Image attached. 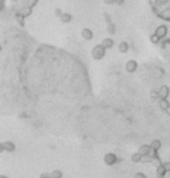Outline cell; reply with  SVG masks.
I'll return each instance as SVG.
<instances>
[{
	"instance_id": "cell-6",
	"label": "cell",
	"mask_w": 170,
	"mask_h": 178,
	"mask_svg": "<svg viewBox=\"0 0 170 178\" xmlns=\"http://www.w3.org/2000/svg\"><path fill=\"white\" fill-rule=\"evenodd\" d=\"M170 94V88L167 86H161L158 88V95H160V99H167Z\"/></svg>"
},
{
	"instance_id": "cell-24",
	"label": "cell",
	"mask_w": 170,
	"mask_h": 178,
	"mask_svg": "<svg viewBox=\"0 0 170 178\" xmlns=\"http://www.w3.org/2000/svg\"><path fill=\"white\" fill-rule=\"evenodd\" d=\"M150 98L152 99H158L160 100V95H158V91H150Z\"/></svg>"
},
{
	"instance_id": "cell-17",
	"label": "cell",
	"mask_w": 170,
	"mask_h": 178,
	"mask_svg": "<svg viewBox=\"0 0 170 178\" xmlns=\"http://www.w3.org/2000/svg\"><path fill=\"white\" fill-rule=\"evenodd\" d=\"M50 177L52 178H62L63 177V173H62L59 169H56V170H53V172L50 173Z\"/></svg>"
},
{
	"instance_id": "cell-10",
	"label": "cell",
	"mask_w": 170,
	"mask_h": 178,
	"mask_svg": "<svg viewBox=\"0 0 170 178\" xmlns=\"http://www.w3.org/2000/svg\"><path fill=\"white\" fill-rule=\"evenodd\" d=\"M128 50H129V44L127 41H121L119 44V52L124 54V53H128Z\"/></svg>"
},
{
	"instance_id": "cell-12",
	"label": "cell",
	"mask_w": 170,
	"mask_h": 178,
	"mask_svg": "<svg viewBox=\"0 0 170 178\" xmlns=\"http://www.w3.org/2000/svg\"><path fill=\"white\" fill-rule=\"evenodd\" d=\"M158 104H160V108L162 109V111H166L170 107V103L167 102V99H160L158 100Z\"/></svg>"
},
{
	"instance_id": "cell-2",
	"label": "cell",
	"mask_w": 170,
	"mask_h": 178,
	"mask_svg": "<svg viewBox=\"0 0 170 178\" xmlns=\"http://www.w3.org/2000/svg\"><path fill=\"white\" fill-rule=\"evenodd\" d=\"M104 164L108 166H114L115 164H118V156L115 153H107L104 156Z\"/></svg>"
},
{
	"instance_id": "cell-14",
	"label": "cell",
	"mask_w": 170,
	"mask_h": 178,
	"mask_svg": "<svg viewBox=\"0 0 170 178\" xmlns=\"http://www.w3.org/2000/svg\"><path fill=\"white\" fill-rule=\"evenodd\" d=\"M141 160H142V156L139 153V152H136V153H133L132 156H131V161H132V162H135V164L141 162Z\"/></svg>"
},
{
	"instance_id": "cell-1",
	"label": "cell",
	"mask_w": 170,
	"mask_h": 178,
	"mask_svg": "<svg viewBox=\"0 0 170 178\" xmlns=\"http://www.w3.org/2000/svg\"><path fill=\"white\" fill-rule=\"evenodd\" d=\"M91 56H92V58L95 59V61H100V59H103L105 56V49L102 45H95V46L92 48V50H91Z\"/></svg>"
},
{
	"instance_id": "cell-23",
	"label": "cell",
	"mask_w": 170,
	"mask_h": 178,
	"mask_svg": "<svg viewBox=\"0 0 170 178\" xmlns=\"http://www.w3.org/2000/svg\"><path fill=\"white\" fill-rule=\"evenodd\" d=\"M103 17H104V20H105V22H107V24H111V22H112L111 16H109L107 12H104V13H103Z\"/></svg>"
},
{
	"instance_id": "cell-11",
	"label": "cell",
	"mask_w": 170,
	"mask_h": 178,
	"mask_svg": "<svg viewBox=\"0 0 170 178\" xmlns=\"http://www.w3.org/2000/svg\"><path fill=\"white\" fill-rule=\"evenodd\" d=\"M161 147H162V144H161L160 140H153L150 143V148L153 152H158V150L161 149Z\"/></svg>"
},
{
	"instance_id": "cell-22",
	"label": "cell",
	"mask_w": 170,
	"mask_h": 178,
	"mask_svg": "<svg viewBox=\"0 0 170 178\" xmlns=\"http://www.w3.org/2000/svg\"><path fill=\"white\" fill-rule=\"evenodd\" d=\"M161 41V38L158 37V36H156V35H152L150 36V42H153V44H158Z\"/></svg>"
},
{
	"instance_id": "cell-15",
	"label": "cell",
	"mask_w": 170,
	"mask_h": 178,
	"mask_svg": "<svg viewBox=\"0 0 170 178\" xmlns=\"http://www.w3.org/2000/svg\"><path fill=\"white\" fill-rule=\"evenodd\" d=\"M71 19H73V17H71L70 13H62V15L59 16V20H61L62 22H70Z\"/></svg>"
},
{
	"instance_id": "cell-9",
	"label": "cell",
	"mask_w": 170,
	"mask_h": 178,
	"mask_svg": "<svg viewBox=\"0 0 170 178\" xmlns=\"http://www.w3.org/2000/svg\"><path fill=\"white\" fill-rule=\"evenodd\" d=\"M100 45H102V46L104 48L105 50H107V49H111V48L114 46V40H112L111 37H105L104 40L102 41V44H100Z\"/></svg>"
},
{
	"instance_id": "cell-5",
	"label": "cell",
	"mask_w": 170,
	"mask_h": 178,
	"mask_svg": "<svg viewBox=\"0 0 170 178\" xmlns=\"http://www.w3.org/2000/svg\"><path fill=\"white\" fill-rule=\"evenodd\" d=\"M137 67H139V63H137L135 59H129V61L125 63V70H127L128 73H135L137 70Z\"/></svg>"
},
{
	"instance_id": "cell-7",
	"label": "cell",
	"mask_w": 170,
	"mask_h": 178,
	"mask_svg": "<svg viewBox=\"0 0 170 178\" xmlns=\"http://www.w3.org/2000/svg\"><path fill=\"white\" fill-rule=\"evenodd\" d=\"M80 36L83 37V40L90 41V40H92L94 33H92V31H91V29H88V28H83V29H82V32H80Z\"/></svg>"
},
{
	"instance_id": "cell-21",
	"label": "cell",
	"mask_w": 170,
	"mask_h": 178,
	"mask_svg": "<svg viewBox=\"0 0 170 178\" xmlns=\"http://www.w3.org/2000/svg\"><path fill=\"white\" fill-rule=\"evenodd\" d=\"M38 0H28L27 1V7H29V8H33L34 5H37Z\"/></svg>"
},
{
	"instance_id": "cell-31",
	"label": "cell",
	"mask_w": 170,
	"mask_h": 178,
	"mask_svg": "<svg viewBox=\"0 0 170 178\" xmlns=\"http://www.w3.org/2000/svg\"><path fill=\"white\" fill-rule=\"evenodd\" d=\"M0 178H8L7 175H0Z\"/></svg>"
},
{
	"instance_id": "cell-16",
	"label": "cell",
	"mask_w": 170,
	"mask_h": 178,
	"mask_svg": "<svg viewBox=\"0 0 170 178\" xmlns=\"http://www.w3.org/2000/svg\"><path fill=\"white\" fill-rule=\"evenodd\" d=\"M32 13V8H29V7H27V8H22L21 11L19 12L20 16H22V17H27V16H29Z\"/></svg>"
},
{
	"instance_id": "cell-3",
	"label": "cell",
	"mask_w": 170,
	"mask_h": 178,
	"mask_svg": "<svg viewBox=\"0 0 170 178\" xmlns=\"http://www.w3.org/2000/svg\"><path fill=\"white\" fill-rule=\"evenodd\" d=\"M16 145L12 141H4V143L0 144V152H15Z\"/></svg>"
},
{
	"instance_id": "cell-19",
	"label": "cell",
	"mask_w": 170,
	"mask_h": 178,
	"mask_svg": "<svg viewBox=\"0 0 170 178\" xmlns=\"http://www.w3.org/2000/svg\"><path fill=\"white\" fill-rule=\"evenodd\" d=\"M152 164H153V165L156 166V168H160L161 165H162V161H161V158L160 157H153V160H152Z\"/></svg>"
},
{
	"instance_id": "cell-26",
	"label": "cell",
	"mask_w": 170,
	"mask_h": 178,
	"mask_svg": "<svg viewBox=\"0 0 170 178\" xmlns=\"http://www.w3.org/2000/svg\"><path fill=\"white\" fill-rule=\"evenodd\" d=\"M162 165H164V168L166 169V172L169 173L170 172V161H166V162H164Z\"/></svg>"
},
{
	"instance_id": "cell-25",
	"label": "cell",
	"mask_w": 170,
	"mask_h": 178,
	"mask_svg": "<svg viewBox=\"0 0 170 178\" xmlns=\"http://www.w3.org/2000/svg\"><path fill=\"white\" fill-rule=\"evenodd\" d=\"M133 178H146V175L144 174V173H141V172H137Z\"/></svg>"
},
{
	"instance_id": "cell-13",
	"label": "cell",
	"mask_w": 170,
	"mask_h": 178,
	"mask_svg": "<svg viewBox=\"0 0 170 178\" xmlns=\"http://www.w3.org/2000/svg\"><path fill=\"white\" fill-rule=\"evenodd\" d=\"M157 169V172H156V175H157V178H164L165 174H166V169L164 168V165H161L160 168H156Z\"/></svg>"
},
{
	"instance_id": "cell-30",
	"label": "cell",
	"mask_w": 170,
	"mask_h": 178,
	"mask_svg": "<svg viewBox=\"0 0 170 178\" xmlns=\"http://www.w3.org/2000/svg\"><path fill=\"white\" fill-rule=\"evenodd\" d=\"M165 112H166V113H167V115H169V116H170V107H169V108H167V109H166V111H165Z\"/></svg>"
},
{
	"instance_id": "cell-27",
	"label": "cell",
	"mask_w": 170,
	"mask_h": 178,
	"mask_svg": "<svg viewBox=\"0 0 170 178\" xmlns=\"http://www.w3.org/2000/svg\"><path fill=\"white\" fill-rule=\"evenodd\" d=\"M104 1V4H108V5H111V4H116V0H103Z\"/></svg>"
},
{
	"instance_id": "cell-20",
	"label": "cell",
	"mask_w": 170,
	"mask_h": 178,
	"mask_svg": "<svg viewBox=\"0 0 170 178\" xmlns=\"http://www.w3.org/2000/svg\"><path fill=\"white\" fill-rule=\"evenodd\" d=\"M152 160H153V157L149 154V156H142V160H141V162H145V164H148V162H150L152 164Z\"/></svg>"
},
{
	"instance_id": "cell-8",
	"label": "cell",
	"mask_w": 170,
	"mask_h": 178,
	"mask_svg": "<svg viewBox=\"0 0 170 178\" xmlns=\"http://www.w3.org/2000/svg\"><path fill=\"white\" fill-rule=\"evenodd\" d=\"M139 153L141 154V156H149V154L152 153V148L150 145H148V144H144V145H141L139 149Z\"/></svg>"
},
{
	"instance_id": "cell-18",
	"label": "cell",
	"mask_w": 170,
	"mask_h": 178,
	"mask_svg": "<svg viewBox=\"0 0 170 178\" xmlns=\"http://www.w3.org/2000/svg\"><path fill=\"white\" fill-rule=\"evenodd\" d=\"M107 32H108V35H115V32H116V25L114 24V22H111V24H107Z\"/></svg>"
},
{
	"instance_id": "cell-28",
	"label": "cell",
	"mask_w": 170,
	"mask_h": 178,
	"mask_svg": "<svg viewBox=\"0 0 170 178\" xmlns=\"http://www.w3.org/2000/svg\"><path fill=\"white\" fill-rule=\"evenodd\" d=\"M40 178H52L49 174H41V177Z\"/></svg>"
},
{
	"instance_id": "cell-4",
	"label": "cell",
	"mask_w": 170,
	"mask_h": 178,
	"mask_svg": "<svg viewBox=\"0 0 170 178\" xmlns=\"http://www.w3.org/2000/svg\"><path fill=\"white\" fill-rule=\"evenodd\" d=\"M154 35L158 36L161 40L166 37V35H167V28H166V25H158L157 28H156V31H154Z\"/></svg>"
},
{
	"instance_id": "cell-29",
	"label": "cell",
	"mask_w": 170,
	"mask_h": 178,
	"mask_svg": "<svg viewBox=\"0 0 170 178\" xmlns=\"http://www.w3.org/2000/svg\"><path fill=\"white\" fill-rule=\"evenodd\" d=\"M123 3H124V0H116V4H118V5H121Z\"/></svg>"
}]
</instances>
